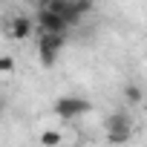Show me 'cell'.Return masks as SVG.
Returning a JSON list of instances; mask_svg holds the SVG:
<instances>
[{
	"label": "cell",
	"instance_id": "cell-1",
	"mask_svg": "<svg viewBox=\"0 0 147 147\" xmlns=\"http://www.w3.org/2000/svg\"><path fill=\"white\" fill-rule=\"evenodd\" d=\"M66 46V32H40L38 35V55L43 66H52Z\"/></svg>",
	"mask_w": 147,
	"mask_h": 147
},
{
	"label": "cell",
	"instance_id": "cell-2",
	"mask_svg": "<svg viewBox=\"0 0 147 147\" xmlns=\"http://www.w3.org/2000/svg\"><path fill=\"white\" fill-rule=\"evenodd\" d=\"M133 136V118L127 113H113L107 115V138L113 144H124Z\"/></svg>",
	"mask_w": 147,
	"mask_h": 147
},
{
	"label": "cell",
	"instance_id": "cell-3",
	"mask_svg": "<svg viewBox=\"0 0 147 147\" xmlns=\"http://www.w3.org/2000/svg\"><path fill=\"white\" fill-rule=\"evenodd\" d=\"M84 113H90V101L87 98H78V95H63L55 101V115L63 118V121H72V118H81Z\"/></svg>",
	"mask_w": 147,
	"mask_h": 147
},
{
	"label": "cell",
	"instance_id": "cell-4",
	"mask_svg": "<svg viewBox=\"0 0 147 147\" xmlns=\"http://www.w3.org/2000/svg\"><path fill=\"white\" fill-rule=\"evenodd\" d=\"M35 23H38L40 32H66V29H69V23H66L58 12H52V9H46V6L38 12V20H35Z\"/></svg>",
	"mask_w": 147,
	"mask_h": 147
},
{
	"label": "cell",
	"instance_id": "cell-5",
	"mask_svg": "<svg viewBox=\"0 0 147 147\" xmlns=\"http://www.w3.org/2000/svg\"><path fill=\"white\" fill-rule=\"evenodd\" d=\"M46 9L58 12V15H61V18H63V20H66L69 26H75V23H78V20L84 18V15L78 12V6L72 3V0H46Z\"/></svg>",
	"mask_w": 147,
	"mask_h": 147
},
{
	"label": "cell",
	"instance_id": "cell-6",
	"mask_svg": "<svg viewBox=\"0 0 147 147\" xmlns=\"http://www.w3.org/2000/svg\"><path fill=\"white\" fill-rule=\"evenodd\" d=\"M32 32H35V23H32V18H26V15H18V18L9 23V38H12V40H26Z\"/></svg>",
	"mask_w": 147,
	"mask_h": 147
},
{
	"label": "cell",
	"instance_id": "cell-7",
	"mask_svg": "<svg viewBox=\"0 0 147 147\" xmlns=\"http://www.w3.org/2000/svg\"><path fill=\"white\" fill-rule=\"evenodd\" d=\"M124 101H127V104H141V101H144V92H141V87H136V84H127V87H124Z\"/></svg>",
	"mask_w": 147,
	"mask_h": 147
},
{
	"label": "cell",
	"instance_id": "cell-8",
	"mask_svg": "<svg viewBox=\"0 0 147 147\" xmlns=\"http://www.w3.org/2000/svg\"><path fill=\"white\" fill-rule=\"evenodd\" d=\"M15 69H18V63L12 55H0V75H12Z\"/></svg>",
	"mask_w": 147,
	"mask_h": 147
},
{
	"label": "cell",
	"instance_id": "cell-9",
	"mask_svg": "<svg viewBox=\"0 0 147 147\" xmlns=\"http://www.w3.org/2000/svg\"><path fill=\"white\" fill-rule=\"evenodd\" d=\"M63 141V136L61 133H55V130H46V133H40V144H46V147H52V144H61Z\"/></svg>",
	"mask_w": 147,
	"mask_h": 147
},
{
	"label": "cell",
	"instance_id": "cell-10",
	"mask_svg": "<svg viewBox=\"0 0 147 147\" xmlns=\"http://www.w3.org/2000/svg\"><path fill=\"white\" fill-rule=\"evenodd\" d=\"M0 110H3V101H0Z\"/></svg>",
	"mask_w": 147,
	"mask_h": 147
},
{
	"label": "cell",
	"instance_id": "cell-11",
	"mask_svg": "<svg viewBox=\"0 0 147 147\" xmlns=\"http://www.w3.org/2000/svg\"><path fill=\"white\" fill-rule=\"evenodd\" d=\"M0 3H3V0H0Z\"/></svg>",
	"mask_w": 147,
	"mask_h": 147
}]
</instances>
